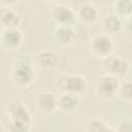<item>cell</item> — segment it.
I'll return each instance as SVG.
<instances>
[{
  "label": "cell",
  "mask_w": 132,
  "mask_h": 132,
  "mask_svg": "<svg viewBox=\"0 0 132 132\" xmlns=\"http://www.w3.org/2000/svg\"><path fill=\"white\" fill-rule=\"evenodd\" d=\"M3 128L10 132H28L31 129V114L26 105L16 100H10L6 107Z\"/></svg>",
  "instance_id": "1"
},
{
  "label": "cell",
  "mask_w": 132,
  "mask_h": 132,
  "mask_svg": "<svg viewBox=\"0 0 132 132\" xmlns=\"http://www.w3.org/2000/svg\"><path fill=\"white\" fill-rule=\"evenodd\" d=\"M33 59L27 56H20L16 58V64L13 65L10 71V79L12 84L20 89L31 86L35 78L33 69Z\"/></svg>",
  "instance_id": "2"
},
{
  "label": "cell",
  "mask_w": 132,
  "mask_h": 132,
  "mask_svg": "<svg viewBox=\"0 0 132 132\" xmlns=\"http://www.w3.org/2000/svg\"><path fill=\"white\" fill-rule=\"evenodd\" d=\"M114 42L110 35L101 32L97 33L94 36H92L90 43H89V50L90 54L99 60H103L106 57L110 56L114 52Z\"/></svg>",
  "instance_id": "3"
},
{
  "label": "cell",
  "mask_w": 132,
  "mask_h": 132,
  "mask_svg": "<svg viewBox=\"0 0 132 132\" xmlns=\"http://www.w3.org/2000/svg\"><path fill=\"white\" fill-rule=\"evenodd\" d=\"M56 88L59 92H68L77 96H82L88 91V81L80 74H65L62 75L56 82Z\"/></svg>",
  "instance_id": "4"
},
{
  "label": "cell",
  "mask_w": 132,
  "mask_h": 132,
  "mask_svg": "<svg viewBox=\"0 0 132 132\" xmlns=\"http://www.w3.org/2000/svg\"><path fill=\"white\" fill-rule=\"evenodd\" d=\"M119 84H120V78L105 73L96 80L95 95L100 100H104V101L112 100L116 98V93Z\"/></svg>",
  "instance_id": "5"
},
{
  "label": "cell",
  "mask_w": 132,
  "mask_h": 132,
  "mask_svg": "<svg viewBox=\"0 0 132 132\" xmlns=\"http://www.w3.org/2000/svg\"><path fill=\"white\" fill-rule=\"evenodd\" d=\"M50 18L57 26H69L74 27L77 23L75 11L70 5L63 3L55 4L50 10Z\"/></svg>",
  "instance_id": "6"
},
{
  "label": "cell",
  "mask_w": 132,
  "mask_h": 132,
  "mask_svg": "<svg viewBox=\"0 0 132 132\" xmlns=\"http://www.w3.org/2000/svg\"><path fill=\"white\" fill-rule=\"evenodd\" d=\"M102 66L105 73L113 75L118 78L125 77L130 70L129 61L119 55L111 54L102 60Z\"/></svg>",
  "instance_id": "7"
},
{
  "label": "cell",
  "mask_w": 132,
  "mask_h": 132,
  "mask_svg": "<svg viewBox=\"0 0 132 132\" xmlns=\"http://www.w3.org/2000/svg\"><path fill=\"white\" fill-rule=\"evenodd\" d=\"M23 40L24 36L19 28L2 29L0 33V44L8 52H14L19 50L23 43Z\"/></svg>",
  "instance_id": "8"
},
{
  "label": "cell",
  "mask_w": 132,
  "mask_h": 132,
  "mask_svg": "<svg viewBox=\"0 0 132 132\" xmlns=\"http://www.w3.org/2000/svg\"><path fill=\"white\" fill-rule=\"evenodd\" d=\"M36 110L42 116H50L57 110V96L53 92L43 91L35 98Z\"/></svg>",
  "instance_id": "9"
},
{
  "label": "cell",
  "mask_w": 132,
  "mask_h": 132,
  "mask_svg": "<svg viewBox=\"0 0 132 132\" xmlns=\"http://www.w3.org/2000/svg\"><path fill=\"white\" fill-rule=\"evenodd\" d=\"M80 104V97L68 92H60L57 96V110L63 113L75 112Z\"/></svg>",
  "instance_id": "10"
},
{
  "label": "cell",
  "mask_w": 132,
  "mask_h": 132,
  "mask_svg": "<svg viewBox=\"0 0 132 132\" xmlns=\"http://www.w3.org/2000/svg\"><path fill=\"white\" fill-rule=\"evenodd\" d=\"M33 62L40 70L52 71L57 68L59 64V57L53 51L43 50L33 58Z\"/></svg>",
  "instance_id": "11"
},
{
  "label": "cell",
  "mask_w": 132,
  "mask_h": 132,
  "mask_svg": "<svg viewBox=\"0 0 132 132\" xmlns=\"http://www.w3.org/2000/svg\"><path fill=\"white\" fill-rule=\"evenodd\" d=\"M53 39L59 46H70L75 43V30L74 27L57 26L53 32Z\"/></svg>",
  "instance_id": "12"
},
{
  "label": "cell",
  "mask_w": 132,
  "mask_h": 132,
  "mask_svg": "<svg viewBox=\"0 0 132 132\" xmlns=\"http://www.w3.org/2000/svg\"><path fill=\"white\" fill-rule=\"evenodd\" d=\"M75 13L77 22H80L82 25H94L99 20V11L96 5L92 4L89 1L80 6L75 11Z\"/></svg>",
  "instance_id": "13"
},
{
  "label": "cell",
  "mask_w": 132,
  "mask_h": 132,
  "mask_svg": "<svg viewBox=\"0 0 132 132\" xmlns=\"http://www.w3.org/2000/svg\"><path fill=\"white\" fill-rule=\"evenodd\" d=\"M21 22V15L11 7L2 6L0 8V26L2 27V29L19 28Z\"/></svg>",
  "instance_id": "14"
},
{
  "label": "cell",
  "mask_w": 132,
  "mask_h": 132,
  "mask_svg": "<svg viewBox=\"0 0 132 132\" xmlns=\"http://www.w3.org/2000/svg\"><path fill=\"white\" fill-rule=\"evenodd\" d=\"M123 25L124 24L122 19L116 13L106 15L101 22V27L103 32L108 35H112L121 32V30L123 29Z\"/></svg>",
  "instance_id": "15"
},
{
  "label": "cell",
  "mask_w": 132,
  "mask_h": 132,
  "mask_svg": "<svg viewBox=\"0 0 132 132\" xmlns=\"http://www.w3.org/2000/svg\"><path fill=\"white\" fill-rule=\"evenodd\" d=\"M86 131H88V132H107V131H116V129L111 128L103 119L92 118L86 124Z\"/></svg>",
  "instance_id": "16"
},
{
  "label": "cell",
  "mask_w": 132,
  "mask_h": 132,
  "mask_svg": "<svg viewBox=\"0 0 132 132\" xmlns=\"http://www.w3.org/2000/svg\"><path fill=\"white\" fill-rule=\"evenodd\" d=\"M116 98L121 100L124 103L130 104L132 102V85L131 81L125 80V81H120L117 93H116Z\"/></svg>",
  "instance_id": "17"
},
{
  "label": "cell",
  "mask_w": 132,
  "mask_h": 132,
  "mask_svg": "<svg viewBox=\"0 0 132 132\" xmlns=\"http://www.w3.org/2000/svg\"><path fill=\"white\" fill-rule=\"evenodd\" d=\"M113 9L117 15L121 19H130L132 13V1L131 0H113Z\"/></svg>",
  "instance_id": "18"
},
{
  "label": "cell",
  "mask_w": 132,
  "mask_h": 132,
  "mask_svg": "<svg viewBox=\"0 0 132 132\" xmlns=\"http://www.w3.org/2000/svg\"><path fill=\"white\" fill-rule=\"evenodd\" d=\"M116 130L119 132H129L132 130V122L130 120H122L118 124Z\"/></svg>",
  "instance_id": "19"
},
{
  "label": "cell",
  "mask_w": 132,
  "mask_h": 132,
  "mask_svg": "<svg viewBox=\"0 0 132 132\" xmlns=\"http://www.w3.org/2000/svg\"><path fill=\"white\" fill-rule=\"evenodd\" d=\"M89 0H72V2H71V8L74 10V11H76L80 6H82L85 3H87Z\"/></svg>",
  "instance_id": "20"
},
{
  "label": "cell",
  "mask_w": 132,
  "mask_h": 132,
  "mask_svg": "<svg viewBox=\"0 0 132 132\" xmlns=\"http://www.w3.org/2000/svg\"><path fill=\"white\" fill-rule=\"evenodd\" d=\"M16 2L18 0H0V4L5 7H12L16 4Z\"/></svg>",
  "instance_id": "21"
},
{
  "label": "cell",
  "mask_w": 132,
  "mask_h": 132,
  "mask_svg": "<svg viewBox=\"0 0 132 132\" xmlns=\"http://www.w3.org/2000/svg\"><path fill=\"white\" fill-rule=\"evenodd\" d=\"M109 0H89V2H91L94 5H103L105 3H107Z\"/></svg>",
  "instance_id": "22"
},
{
  "label": "cell",
  "mask_w": 132,
  "mask_h": 132,
  "mask_svg": "<svg viewBox=\"0 0 132 132\" xmlns=\"http://www.w3.org/2000/svg\"><path fill=\"white\" fill-rule=\"evenodd\" d=\"M41 2H43V3H46V4H50V3H55V2H57L58 0H40Z\"/></svg>",
  "instance_id": "23"
},
{
  "label": "cell",
  "mask_w": 132,
  "mask_h": 132,
  "mask_svg": "<svg viewBox=\"0 0 132 132\" xmlns=\"http://www.w3.org/2000/svg\"><path fill=\"white\" fill-rule=\"evenodd\" d=\"M111 1H113V0H111Z\"/></svg>",
  "instance_id": "24"
}]
</instances>
